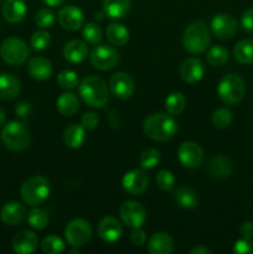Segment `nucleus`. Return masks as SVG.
Returning a JSON list of instances; mask_svg holds the SVG:
<instances>
[{"label": "nucleus", "instance_id": "obj_1", "mask_svg": "<svg viewBox=\"0 0 253 254\" xmlns=\"http://www.w3.org/2000/svg\"><path fill=\"white\" fill-rule=\"evenodd\" d=\"M143 130L150 139L155 141H166L178 133V123L171 116L155 113L144 121Z\"/></svg>", "mask_w": 253, "mask_h": 254}, {"label": "nucleus", "instance_id": "obj_2", "mask_svg": "<svg viewBox=\"0 0 253 254\" xmlns=\"http://www.w3.org/2000/svg\"><path fill=\"white\" fill-rule=\"evenodd\" d=\"M79 96L89 107L101 108L108 102V88L102 78L88 76L78 84Z\"/></svg>", "mask_w": 253, "mask_h": 254}, {"label": "nucleus", "instance_id": "obj_3", "mask_svg": "<svg viewBox=\"0 0 253 254\" xmlns=\"http://www.w3.org/2000/svg\"><path fill=\"white\" fill-rule=\"evenodd\" d=\"M210 31L202 21L191 22L184 31V47L191 54L198 55L205 52L210 45Z\"/></svg>", "mask_w": 253, "mask_h": 254}, {"label": "nucleus", "instance_id": "obj_4", "mask_svg": "<svg viewBox=\"0 0 253 254\" xmlns=\"http://www.w3.org/2000/svg\"><path fill=\"white\" fill-rule=\"evenodd\" d=\"M20 195L29 206L41 205L50 195V183L44 176H31L22 183Z\"/></svg>", "mask_w": 253, "mask_h": 254}, {"label": "nucleus", "instance_id": "obj_5", "mask_svg": "<svg viewBox=\"0 0 253 254\" xmlns=\"http://www.w3.org/2000/svg\"><path fill=\"white\" fill-rule=\"evenodd\" d=\"M1 141L10 150L22 151L29 148L30 133L21 122H9L1 130Z\"/></svg>", "mask_w": 253, "mask_h": 254}, {"label": "nucleus", "instance_id": "obj_6", "mask_svg": "<svg viewBox=\"0 0 253 254\" xmlns=\"http://www.w3.org/2000/svg\"><path fill=\"white\" fill-rule=\"evenodd\" d=\"M0 56L10 66L22 64L30 56V49L24 40L19 37H7L0 46Z\"/></svg>", "mask_w": 253, "mask_h": 254}, {"label": "nucleus", "instance_id": "obj_7", "mask_svg": "<svg viewBox=\"0 0 253 254\" xmlns=\"http://www.w3.org/2000/svg\"><path fill=\"white\" fill-rule=\"evenodd\" d=\"M217 93L226 104H236L245 97L246 84L237 74H226L218 83Z\"/></svg>", "mask_w": 253, "mask_h": 254}, {"label": "nucleus", "instance_id": "obj_8", "mask_svg": "<svg viewBox=\"0 0 253 254\" xmlns=\"http://www.w3.org/2000/svg\"><path fill=\"white\" fill-rule=\"evenodd\" d=\"M66 240L72 247H83L92 237V227L86 220L76 218L72 220L64 228Z\"/></svg>", "mask_w": 253, "mask_h": 254}, {"label": "nucleus", "instance_id": "obj_9", "mask_svg": "<svg viewBox=\"0 0 253 254\" xmlns=\"http://www.w3.org/2000/svg\"><path fill=\"white\" fill-rule=\"evenodd\" d=\"M89 60L94 68L99 71H109L114 68L119 61V55L113 47L107 45H99L91 51Z\"/></svg>", "mask_w": 253, "mask_h": 254}, {"label": "nucleus", "instance_id": "obj_10", "mask_svg": "<svg viewBox=\"0 0 253 254\" xmlns=\"http://www.w3.org/2000/svg\"><path fill=\"white\" fill-rule=\"evenodd\" d=\"M119 215L124 225L130 228H139L145 222L146 211L140 202L129 200L121 206Z\"/></svg>", "mask_w": 253, "mask_h": 254}, {"label": "nucleus", "instance_id": "obj_11", "mask_svg": "<svg viewBox=\"0 0 253 254\" xmlns=\"http://www.w3.org/2000/svg\"><path fill=\"white\" fill-rule=\"evenodd\" d=\"M122 186L129 195L139 196L146 191L149 186V178L141 169H134L123 176Z\"/></svg>", "mask_w": 253, "mask_h": 254}, {"label": "nucleus", "instance_id": "obj_12", "mask_svg": "<svg viewBox=\"0 0 253 254\" xmlns=\"http://www.w3.org/2000/svg\"><path fill=\"white\" fill-rule=\"evenodd\" d=\"M179 161L188 169H196L203 160V151L195 141H185L179 146Z\"/></svg>", "mask_w": 253, "mask_h": 254}, {"label": "nucleus", "instance_id": "obj_13", "mask_svg": "<svg viewBox=\"0 0 253 254\" xmlns=\"http://www.w3.org/2000/svg\"><path fill=\"white\" fill-rule=\"evenodd\" d=\"M109 88L117 98L128 99L135 91V83L128 73L117 72L109 79Z\"/></svg>", "mask_w": 253, "mask_h": 254}, {"label": "nucleus", "instance_id": "obj_14", "mask_svg": "<svg viewBox=\"0 0 253 254\" xmlns=\"http://www.w3.org/2000/svg\"><path fill=\"white\" fill-rule=\"evenodd\" d=\"M212 32L222 40H230L237 32V21L230 14H217L211 21Z\"/></svg>", "mask_w": 253, "mask_h": 254}, {"label": "nucleus", "instance_id": "obj_15", "mask_svg": "<svg viewBox=\"0 0 253 254\" xmlns=\"http://www.w3.org/2000/svg\"><path fill=\"white\" fill-rule=\"evenodd\" d=\"M59 24L67 31H77L83 25V12L74 5H67L59 12Z\"/></svg>", "mask_w": 253, "mask_h": 254}, {"label": "nucleus", "instance_id": "obj_16", "mask_svg": "<svg viewBox=\"0 0 253 254\" xmlns=\"http://www.w3.org/2000/svg\"><path fill=\"white\" fill-rule=\"evenodd\" d=\"M97 231H98V236L101 237V240L107 243L117 242L123 235V227H122L121 222L112 216H106L102 218L99 221Z\"/></svg>", "mask_w": 253, "mask_h": 254}, {"label": "nucleus", "instance_id": "obj_17", "mask_svg": "<svg viewBox=\"0 0 253 254\" xmlns=\"http://www.w3.org/2000/svg\"><path fill=\"white\" fill-rule=\"evenodd\" d=\"M39 238L32 231L22 230L12 238V250L17 254H31L36 251Z\"/></svg>", "mask_w": 253, "mask_h": 254}, {"label": "nucleus", "instance_id": "obj_18", "mask_svg": "<svg viewBox=\"0 0 253 254\" xmlns=\"http://www.w3.org/2000/svg\"><path fill=\"white\" fill-rule=\"evenodd\" d=\"M203 73H205V68H203L202 62L196 57L186 59L180 66V76L186 83H196L202 78Z\"/></svg>", "mask_w": 253, "mask_h": 254}, {"label": "nucleus", "instance_id": "obj_19", "mask_svg": "<svg viewBox=\"0 0 253 254\" xmlns=\"http://www.w3.org/2000/svg\"><path fill=\"white\" fill-rule=\"evenodd\" d=\"M26 216V210L24 206L16 201H11L2 206L0 211V218L7 226H17L24 221Z\"/></svg>", "mask_w": 253, "mask_h": 254}, {"label": "nucleus", "instance_id": "obj_20", "mask_svg": "<svg viewBox=\"0 0 253 254\" xmlns=\"http://www.w3.org/2000/svg\"><path fill=\"white\" fill-rule=\"evenodd\" d=\"M27 6L24 0H6L1 7V14L7 22L16 24L26 16Z\"/></svg>", "mask_w": 253, "mask_h": 254}, {"label": "nucleus", "instance_id": "obj_21", "mask_svg": "<svg viewBox=\"0 0 253 254\" xmlns=\"http://www.w3.org/2000/svg\"><path fill=\"white\" fill-rule=\"evenodd\" d=\"M208 174L216 179H227L233 173V164L227 156L215 155L210 159L207 165Z\"/></svg>", "mask_w": 253, "mask_h": 254}, {"label": "nucleus", "instance_id": "obj_22", "mask_svg": "<svg viewBox=\"0 0 253 254\" xmlns=\"http://www.w3.org/2000/svg\"><path fill=\"white\" fill-rule=\"evenodd\" d=\"M62 54H63L64 60L71 64H81L88 55V47H87L86 42H83L82 40L74 39L64 45Z\"/></svg>", "mask_w": 253, "mask_h": 254}, {"label": "nucleus", "instance_id": "obj_23", "mask_svg": "<svg viewBox=\"0 0 253 254\" xmlns=\"http://www.w3.org/2000/svg\"><path fill=\"white\" fill-rule=\"evenodd\" d=\"M173 250L174 240L166 232L155 233L148 242V251L150 254H170Z\"/></svg>", "mask_w": 253, "mask_h": 254}, {"label": "nucleus", "instance_id": "obj_24", "mask_svg": "<svg viewBox=\"0 0 253 254\" xmlns=\"http://www.w3.org/2000/svg\"><path fill=\"white\" fill-rule=\"evenodd\" d=\"M27 72L36 81H46L52 73V64L45 57H34L29 61Z\"/></svg>", "mask_w": 253, "mask_h": 254}, {"label": "nucleus", "instance_id": "obj_25", "mask_svg": "<svg viewBox=\"0 0 253 254\" xmlns=\"http://www.w3.org/2000/svg\"><path fill=\"white\" fill-rule=\"evenodd\" d=\"M21 91V83L19 78L11 73L0 74V99H12Z\"/></svg>", "mask_w": 253, "mask_h": 254}, {"label": "nucleus", "instance_id": "obj_26", "mask_svg": "<svg viewBox=\"0 0 253 254\" xmlns=\"http://www.w3.org/2000/svg\"><path fill=\"white\" fill-rule=\"evenodd\" d=\"M130 9V0H103V11L109 19H123Z\"/></svg>", "mask_w": 253, "mask_h": 254}, {"label": "nucleus", "instance_id": "obj_27", "mask_svg": "<svg viewBox=\"0 0 253 254\" xmlns=\"http://www.w3.org/2000/svg\"><path fill=\"white\" fill-rule=\"evenodd\" d=\"M86 139V129L82 124H71L68 128L64 130L63 141L68 148L78 149Z\"/></svg>", "mask_w": 253, "mask_h": 254}, {"label": "nucleus", "instance_id": "obj_28", "mask_svg": "<svg viewBox=\"0 0 253 254\" xmlns=\"http://www.w3.org/2000/svg\"><path fill=\"white\" fill-rule=\"evenodd\" d=\"M173 198L180 207L183 208H195L198 203V197L195 191L188 186L178 188L173 193Z\"/></svg>", "mask_w": 253, "mask_h": 254}, {"label": "nucleus", "instance_id": "obj_29", "mask_svg": "<svg viewBox=\"0 0 253 254\" xmlns=\"http://www.w3.org/2000/svg\"><path fill=\"white\" fill-rule=\"evenodd\" d=\"M107 39L114 46H124L129 41V31L124 25L112 22L107 26Z\"/></svg>", "mask_w": 253, "mask_h": 254}, {"label": "nucleus", "instance_id": "obj_30", "mask_svg": "<svg viewBox=\"0 0 253 254\" xmlns=\"http://www.w3.org/2000/svg\"><path fill=\"white\" fill-rule=\"evenodd\" d=\"M56 106L62 116L71 117L78 111L79 101L78 98H77L76 94L71 93V92H66V93H62L61 96L57 98Z\"/></svg>", "mask_w": 253, "mask_h": 254}, {"label": "nucleus", "instance_id": "obj_31", "mask_svg": "<svg viewBox=\"0 0 253 254\" xmlns=\"http://www.w3.org/2000/svg\"><path fill=\"white\" fill-rule=\"evenodd\" d=\"M235 59L240 64H253V40L245 39L241 40L233 50Z\"/></svg>", "mask_w": 253, "mask_h": 254}, {"label": "nucleus", "instance_id": "obj_32", "mask_svg": "<svg viewBox=\"0 0 253 254\" xmlns=\"http://www.w3.org/2000/svg\"><path fill=\"white\" fill-rule=\"evenodd\" d=\"M186 106V99L181 92H173L165 99V108L170 116H178L183 113Z\"/></svg>", "mask_w": 253, "mask_h": 254}, {"label": "nucleus", "instance_id": "obj_33", "mask_svg": "<svg viewBox=\"0 0 253 254\" xmlns=\"http://www.w3.org/2000/svg\"><path fill=\"white\" fill-rule=\"evenodd\" d=\"M206 60L213 67H220L225 64L228 60V51L221 45L211 47L206 54Z\"/></svg>", "mask_w": 253, "mask_h": 254}, {"label": "nucleus", "instance_id": "obj_34", "mask_svg": "<svg viewBox=\"0 0 253 254\" xmlns=\"http://www.w3.org/2000/svg\"><path fill=\"white\" fill-rule=\"evenodd\" d=\"M27 221H29V225L31 226L34 230H44L45 227H47L49 225V215H47L46 211L41 210V208H34L29 212L27 215Z\"/></svg>", "mask_w": 253, "mask_h": 254}, {"label": "nucleus", "instance_id": "obj_35", "mask_svg": "<svg viewBox=\"0 0 253 254\" xmlns=\"http://www.w3.org/2000/svg\"><path fill=\"white\" fill-rule=\"evenodd\" d=\"M57 84L66 91H71L79 84L78 76L72 69H63L57 76Z\"/></svg>", "mask_w": 253, "mask_h": 254}, {"label": "nucleus", "instance_id": "obj_36", "mask_svg": "<svg viewBox=\"0 0 253 254\" xmlns=\"http://www.w3.org/2000/svg\"><path fill=\"white\" fill-rule=\"evenodd\" d=\"M160 151L156 150L154 148L145 149V150L141 151L140 156H139V164L143 169H153L160 163Z\"/></svg>", "mask_w": 253, "mask_h": 254}, {"label": "nucleus", "instance_id": "obj_37", "mask_svg": "<svg viewBox=\"0 0 253 254\" xmlns=\"http://www.w3.org/2000/svg\"><path fill=\"white\" fill-rule=\"evenodd\" d=\"M41 248L46 254H60L64 251V243L57 236H47L42 240Z\"/></svg>", "mask_w": 253, "mask_h": 254}, {"label": "nucleus", "instance_id": "obj_38", "mask_svg": "<svg viewBox=\"0 0 253 254\" xmlns=\"http://www.w3.org/2000/svg\"><path fill=\"white\" fill-rule=\"evenodd\" d=\"M102 35L103 34H102L101 26L96 22H88L84 25L83 30H82V36L91 45L99 44L102 40Z\"/></svg>", "mask_w": 253, "mask_h": 254}, {"label": "nucleus", "instance_id": "obj_39", "mask_svg": "<svg viewBox=\"0 0 253 254\" xmlns=\"http://www.w3.org/2000/svg\"><path fill=\"white\" fill-rule=\"evenodd\" d=\"M232 112L227 108H220L212 114V124L217 129H226L232 123Z\"/></svg>", "mask_w": 253, "mask_h": 254}, {"label": "nucleus", "instance_id": "obj_40", "mask_svg": "<svg viewBox=\"0 0 253 254\" xmlns=\"http://www.w3.org/2000/svg\"><path fill=\"white\" fill-rule=\"evenodd\" d=\"M31 47L35 51H42V50L47 49L51 44V36L45 30H37L32 34L31 40H30Z\"/></svg>", "mask_w": 253, "mask_h": 254}, {"label": "nucleus", "instance_id": "obj_41", "mask_svg": "<svg viewBox=\"0 0 253 254\" xmlns=\"http://www.w3.org/2000/svg\"><path fill=\"white\" fill-rule=\"evenodd\" d=\"M35 22L41 29H49L55 24V14L49 9H41L35 14Z\"/></svg>", "mask_w": 253, "mask_h": 254}, {"label": "nucleus", "instance_id": "obj_42", "mask_svg": "<svg viewBox=\"0 0 253 254\" xmlns=\"http://www.w3.org/2000/svg\"><path fill=\"white\" fill-rule=\"evenodd\" d=\"M156 184L164 191H171L175 186V178L170 170H160L156 175Z\"/></svg>", "mask_w": 253, "mask_h": 254}, {"label": "nucleus", "instance_id": "obj_43", "mask_svg": "<svg viewBox=\"0 0 253 254\" xmlns=\"http://www.w3.org/2000/svg\"><path fill=\"white\" fill-rule=\"evenodd\" d=\"M233 252L237 254H253V241L252 238L242 237L235 243Z\"/></svg>", "mask_w": 253, "mask_h": 254}, {"label": "nucleus", "instance_id": "obj_44", "mask_svg": "<svg viewBox=\"0 0 253 254\" xmlns=\"http://www.w3.org/2000/svg\"><path fill=\"white\" fill-rule=\"evenodd\" d=\"M241 27L243 31L253 34V7L246 10L241 16Z\"/></svg>", "mask_w": 253, "mask_h": 254}, {"label": "nucleus", "instance_id": "obj_45", "mask_svg": "<svg viewBox=\"0 0 253 254\" xmlns=\"http://www.w3.org/2000/svg\"><path fill=\"white\" fill-rule=\"evenodd\" d=\"M99 123V118L94 112H87L82 116L81 124L84 129H94Z\"/></svg>", "mask_w": 253, "mask_h": 254}, {"label": "nucleus", "instance_id": "obj_46", "mask_svg": "<svg viewBox=\"0 0 253 254\" xmlns=\"http://www.w3.org/2000/svg\"><path fill=\"white\" fill-rule=\"evenodd\" d=\"M130 241L136 247H141L146 242V233L140 227L134 228L133 232L130 233Z\"/></svg>", "mask_w": 253, "mask_h": 254}, {"label": "nucleus", "instance_id": "obj_47", "mask_svg": "<svg viewBox=\"0 0 253 254\" xmlns=\"http://www.w3.org/2000/svg\"><path fill=\"white\" fill-rule=\"evenodd\" d=\"M30 112H31V104H30L29 102H21V103L17 104L16 108H15L16 116L22 119H26L27 117H29Z\"/></svg>", "mask_w": 253, "mask_h": 254}, {"label": "nucleus", "instance_id": "obj_48", "mask_svg": "<svg viewBox=\"0 0 253 254\" xmlns=\"http://www.w3.org/2000/svg\"><path fill=\"white\" fill-rule=\"evenodd\" d=\"M240 233L245 238H253V222L247 221L243 223L240 228Z\"/></svg>", "mask_w": 253, "mask_h": 254}, {"label": "nucleus", "instance_id": "obj_49", "mask_svg": "<svg viewBox=\"0 0 253 254\" xmlns=\"http://www.w3.org/2000/svg\"><path fill=\"white\" fill-rule=\"evenodd\" d=\"M191 254H211L212 251L207 247H203V246H198V247H195L193 250H191Z\"/></svg>", "mask_w": 253, "mask_h": 254}, {"label": "nucleus", "instance_id": "obj_50", "mask_svg": "<svg viewBox=\"0 0 253 254\" xmlns=\"http://www.w3.org/2000/svg\"><path fill=\"white\" fill-rule=\"evenodd\" d=\"M44 2L49 6H59V5L63 4L64 0H44Z\"/></svg>", "mask_w": 253, "mask_h": 254}, {"label": "nucleus", "instance_id": "obj_51", "mask_svg": "<svg viewBox=\"0 0 253 254\" xmlns=\"http://www.w3.org/2000/svg\"><path fill=\"white\" fill-rule=\"evenodd\" d=\"M4 122H5V113L1 111V109H0V127L4 124Z\"/></svg>", "mask_w": 253, "mask_h": 254}, {"label": "nucleus", "instance_id": "obj_52", "mask_svg": "<svg viewBox=\"0 0 253 254\" xmlns=\"http://www.w3.org/2000/svg\"><path fill=\"white\" fill-rule=\"evenodd\" d=\"M69 253H72V254H74V253L79 254V253H81V251L78 250V247H73V250H71V251H69Z\"/></svg>", "mask_w": 253, "mask_h": 254}, {"label": "nucleus", "instance_id": "obj_53", "mask_svg": "<svg viewBox=\"0 0 253 254\" xmlns=\"http://www.w3.org/2000/svg\"><path fill=\"white\" fill-rule=\"evenodd\" d=\"M1 2H2V0H0V4H1Z\"/></svg>", "mask_w": 253, "mask_h": 254}]
</instances>
